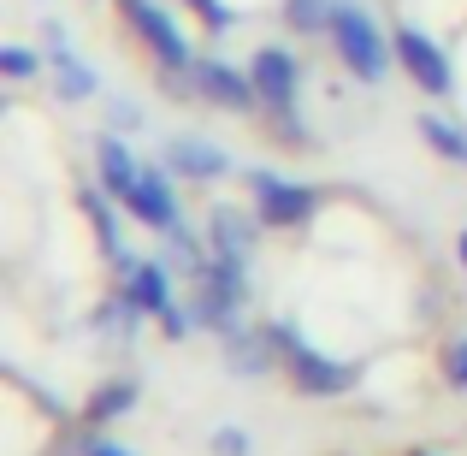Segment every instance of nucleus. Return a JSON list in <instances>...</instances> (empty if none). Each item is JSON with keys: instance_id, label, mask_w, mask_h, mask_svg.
Wrapping results in <instances>:
<instances>
[{"instance_id": "obj_23", "label": "nucleus", "mask_w": 467, "mask_h": 456, "mask_svg": "<svg viewBox=\"0 0 467 456\" xmlns=\"http://www.w3.org/2000/svg\"><path fill=\"white\" fill-rule=\"evenodd\" d=\"M444 379H450V391H467V332L444 350Z\"/></svg>"}, {"instance_id": "obj_15", "label": "nucleus", "mask_w": 467, "mask_h": 456, "mask_svg": "<svg viewBox=\"0 0 467 456\" xmlns=\"http://www.w3.org/2000/svg\"><path fill=\"white\" fill-rule=\"evenodd\" d=\"M261 219V214H254ZM249 214H237L231 202H219L213 214H207V238H213V255H225V261H249L254 243H261V231H254Z\"/></svg>"}, {"instance_id": "obj_21", "label": "nucleus", "mask_w": 467, "mask_h": 456, "mask_svg": "<svg viewBox=\"0 0 467 456\" xmlns=\"http://www.w3.org/2000/svg\"><path fill=\"white\" fill-rule=\"evenodd\" d=\"M0 71L24 83V78H36V71H42V59H36V54H30L24 42H6V48H0Z\"/></svg>"}, {"instance_id": "obj_26", "label": "nucleus", "mask_w": 467, "mask_h": 456, "mask_svg": "<svg viewBox=\"0 0 467 456\" xmlns=\"http://www.w3.org/2000/svg\"><path fill=\"white\" fill-rule=\"evenodd\" d=\"M83 456H130V451L113 445V439H101V433H89V439H83Z\"/></svg>"}, {"instance_id": "obj_1", "label": "nucleus", "mask_w": 467, "mask_h": 456, "mask_svg": "<svg viewBox=\"0 0 467 456\" xmlns=\"http://www.w3.org/2000/svg\"><path fill=\"white\" fill-rule=\"evenodd\" d=\"M331 54L349 66V78L361 83H385L390 59H397V42H390L385 30L373 24V12L355 6V0H337V12H331Z\"/></svg>"}, {"instance_id": "obj_13", "label": "nucleus", "mask_w": 467, "mask_h": 456, "mask_svg": "<svg viewBox=\"0 0 467 456\" xmlns=\"http://www.w3.org/2000/svg\"><path fill=\"white\" fill-rule=\"evenodd\" d=\"M219 344H225V367L231 374H243V379H261V374H273V338L266 332H254V326H225L219 332Z\"/></svg>"}, {"instance_id": "obj_11", "label": "nucleus", "mask_w": 467, "mask_h": 456, "mask_svg": "<svg viewBox=\"0 0 467 456\" xmlns=\"http://www.w3.org/2000/svg\"><path fill=\"white\" fill-rule=\"evenodd\" d=\"M166 166L178 172V178H190V184H213V178L231 172V154L213 149L207 137H171L166 143Z\"/></svg>"}, {"instance_id": "obj_20", "label": "nucleus", "mask_w": 467, "mask_h": 456, "mask_svg": "<svg viewBox=\"0 0 467 456\" xmlns=\"http://www.w3.org/2000/svg\"><path fill=\"white\" fill-rule=\"evenodd\" d=\"M190 6H195V18H202L213 36H225V30H237V24H243V12H231L225 0H190Z\"/></svg>"}, {"instance_id": "obj_17", "label": "nucleus", "mask_w": 467, "mask_h": 456, "mask_svg": "<svg viewBox=\"0 0 467 456\" xmlns=\"http://www.w3.org/2000/svg\"><path fill=\"white\" fill-rule=\"evenodd\" d=\"M420 137H426V149H432V154H444V160H456V166H467V131H456L450 119L420 113Z\"/></svg>"}, {"instance_id": "obj_14", "label": "nucleus", "mask_w": 467, "mask_h": 456, "mask_svg": "<svg viewBox=\"0 0 467 456\" xmlns=\"http://www.w3.org/2000/svg\"><path fill=\"white\" fill-rule=\"evenodd\" d=\"M113 202H119V196H107L101 184H89V190H83V214H89V226H95V243H101V255L113 261V273H125V267L137 261V255L125 249V231H119Z\"/></svg>"}, {"instance_id": "obj_4", "label": "nucleus", "mask_w": 467, "mask_h": 456, "mask_svg": "<svg viewBox=\"0 0 467 456\" xmlns=\"http://www.w3.org/2000/svg\"><path fill=\"white\" fill-rule=\"evenodd\" d=\"M249 190H254V214H261V226H273V231L308 226L314 207H319V190H314V184H296V178L266 172V166L249 172Z\"/></svg>"}, {"instance_id": "obj_27", "label": "nucleus", "mask_w": 467, "mask_h": 456, "mask_svg": "<svg viewBox=\"0 0 467 456\" xmlns=\"http://www.w3.org/2000/svg\"><path fill=\"white\" fill-rule=\"evenodd\" d=\"M456 255H462V267H467V231H462V238H456Z\"/></svg>"}, {"instance_id": "obj_2", "label": "nucleus", "mask_w": 467, "mask_h": 456, "mask_svg": "<svg viewBox=\"0 0 467 456\" xmlns=\"http://www.w3.org/2000/svg\"><path fill=\"white\" fill-rule=\"evenodd\" d=\"M266 338H273V350L285 355V374L296 379V391H308V398H343V391H355V379H361L349 362H337V355L302 344V332L285 326V320H273Z\"/></svg>"}, {"instance_id": "obj_25", "label": "nucleus", "mask_w": 467, "mask_h": 456, "mask_svg": "<svg viewBox=\"0 0 467 456\" xmlns=\"http://www.w3.org/2000/svg\"><path fill=\"white\" fill-rule=\"evenodd\" d=\"M213 456H249V433H243V427H219V433H213Z\"/></svg>"}, {"instance_id": "obj_9", "label": "nucleus", "mask_w": 467, "mask_h": 456, "mask_svg": "<svg viewBox=\"0 0 467 456\" xmlns=\"http://www.w3.org/2000/svg\"><path fill=\"white\" fill-rule=\"evenodd\" d=\"M249 71H254V90H261V101L273 107V113L296 107V90H302V59L290 54V48H278V42L254 48Z\"/></svg>"}, {"instance_id": "obj_3", "label": "nucleus", "mask_w": 467, "mask_h": 456, "mask_svg": "<svg viewBox=\"0 0 467 456\" xmlns=\"http://www.w3.org/2000/svg\"><path fill=\"white\" fill-rule=\"evenodd\" d=\"M243 302H249V261L213 255V261L195 273V314H202V326H213V332L237 326Z\"/></svg>"}, {"instance_id": "obj_12", "label": "nucleus", "mask_w": 467, "mask_h": 456, "mask_svg": "<svg viewBox=\"0 0 467 456\" xmlns=\"http://www.w3.org/2000/svg\"><path fill=\"white\" fill-rule=\"evenodd\" d=\"M119 291H125L149 320H160L171 308V267L166 261H130L125 273H119Z\"/></svg>"}, {"instance_id": "obj_28", "label": "nucleus", "mask_w": 467, "mask_h": 456, "mask_svg": "<svg viewBox=\"0 0 467 456\" xmlns=\"http://www.w3.org/2000/svg\"><path fill=\"white\" fill-rule=\"evenodd\" d=\"M414 456H438V451H414Z\"/></svg>"}, {"instance_id": "obj_16", "label": "nucleus", "mask_w": 467, "mask_h": 456, "mask_svg": "<svg viewBox=\"0 0 467 456\" xmlns=\"http://www.w3.org/2000/svg\"><path fill=\"white\" fill-rule=\"evenodd\" d=\"M95 172H101V190H107V196H119V202H125L130 184L142 178L137 154L125 149V137H119V131H101V137H95Z\"/></svg>"}, {"instance_id": "obj_6", "label": "nucleus", "mask_w": 467, "mask_h": 456, "mask_svg": "<svg viewBox=\"0 0 467 456\" xmlns=\"http://www.w3.org/2000/svg\"><path fill=\"white\" fill-rule=\"evenodd\" d=\"M125 18L137 24V36L149 42V54H154L166 71H190V66H195L190 36L178 30V18H171V12L160 6V0H137V6H125Z\"/></svg>"}, {"instance_id": "obj_18", "label": "nucleus", "mask_w": 467, "mask_h": 456, "mask_svg": "<svg viewBox=\"0 0 467 456\" xmlns=\"http://www.w3.org/2000/svg\"><path fill=\"white\" fill-rule=\"evenodd\" d=\"M285 24L296 36H319V30H331V12H337V0H285Z\"/></svg>"}, {"instance_id": "obj_29", "label": "nucleus", "mask_w": 467, "mask_h": 456, "mask_svg": "<svg viewBox=\"0 0 467 456\" xmlns=\"http://www.w3.org/2000/svg\"><path fill=\"white\" fill-rule=\"evenodd\" d=\"M119 6H137V0H119Z\"/></svg>"}, {"instance_id": "obj_24", "label": "nucleus", "mask_w": 467, "mask_h": 456, "mask_svg": "<svg viewBox=\"0 0 467 456\" xmlns=\"http://www.w3.org/2000/svg\"><path fill=\"white\" fill-rule=\"evenodd\" d=\"M107 119H113V131H142V107L125 101V95H113V101H107Z\"/></svg>"}, {"instance_id": "obj_7", "label": "nucleus", "mask_w": 467, "mask_h": 456, "mask_svg": "<svg viewBox=\"0 0 467 456\" xmlns=\"http://www.w3.org/2000/svg\"><path fill=\"white\" fill-rule=\"evenodd\" d=\"M190 83H195V95H202V101L225 107V113H254V107H261L254 71H237V66H225V59H202V54H195Z\"/></svg>"}, {"instance_id": "obj_19", "label": "nucleus", "mask_w": 467, "mask_h": 456, "mask_svg": "<svg viewBox=\"0 0 467 456\" xmlns=\"http://www.w3.org/2000/svg\"><path fill=\"white\" fill-rule=\"evenodd\" d=\"M137 398H142V391H137V379L101 386V391L89 398V421H119V415H130V409H137Z\"/></svg>"}, {"instance_id": "obj_5", "label": "nucleus", "mask_w": 467, "mask_h": 456, "mask_svg": "<svg viewBox=\"0 0 467 456\" xmlns=\"http://www.w3.org/2000/svg\"><path fill=\"white\" fill-rule=\"evenodd\" d=\"M42 42H47V71H54V95L59 101H89V95H101L95 66L78 59V48H71L66 24H59L54 12H42Z\"/></svg>"}, {"instance_id": "obj_10", "label": "nucleus", "mask_w": 467, "mask_h": 456, "mask_svg": "<svg viewBox=\"0 0 467 456\" xmlns=\"http://www.w3.org/2000/svg\"><path fill=\"white\" fill-rule=\"evenodd\" d=\"M125 214L142 219L149 231H171L178 226V196H171V166H142V178L130 184Z\"/></svg>"}, {"instance_id": "obj_22", "label": "nucleus", "mask_w": 467, "mask_h": 456, "mask_svg": "<svg viewBox=\"0 0 467 456\" xmlns=\"http://www.w3.org/2000/svg\"><path fill=\"white\" fill-rule=\"evenodd\" d=\"M195 326H202V314H195V302H190V308H178V302H171L166 314H160V332H166L171 344H183V338H190Z\"/></svg>"}, {"instance_id": "obj_8", "label": "nucleus", "mask_w": 467, "mask_h": 456, "mask_svg": "<svg viewBox=\"0 0 467 456\" xmlns=\"http://www.w3.org/2000/svg\"><path fill=\"white\" fill-rule=\"evenodd\" d=\"M390 42H397V59H402V71H409V78L420 83L426 95H450V90H456V71H450V54H444V48H438L432 36L420 30V24H402V30L390 36Z\"/></svg>"}]
</instances>
